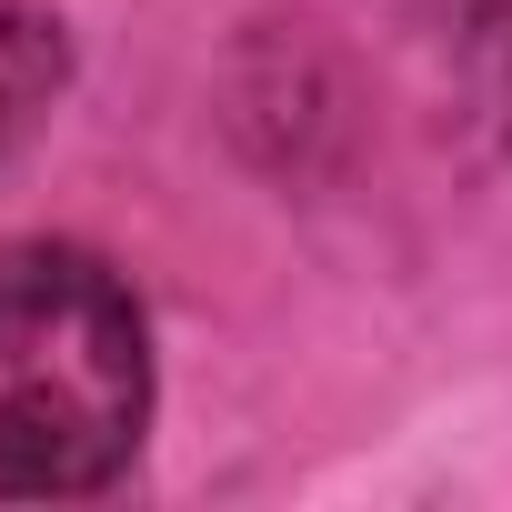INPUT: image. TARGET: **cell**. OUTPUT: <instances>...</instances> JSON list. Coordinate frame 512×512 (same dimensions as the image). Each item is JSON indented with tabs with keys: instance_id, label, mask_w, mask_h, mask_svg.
Returning <instances> with one entry per match:
<instances>
[{
	"instance_id": "1",
	"label": "cell",
	"mask_w": 512,
	"mask_h": 512,
	"mask_svg": "<svg viewBox=\"0 0 512 512\" xmlns=\"http://www.w3.org/2000/svg\"><path fill=\"white\" fill-rule=\"evenodd\" d=\"M151 312L81 241H0V502L111 492L151 432Z\"/></svg>"
},
{
	"instance_id": "2",
	"label": "cell",
	"mask_w": 512,
	"mask_h": 512,
	"mask_svg": "<svg viewBox=\"0 0 512 512\" xmlns=\"http://www.w3.org/2000/svg\"><path fill=\"white\" fill-rule=\"evenodd\" d=\"M392 11L442 61L452 101L512 131V0H392Z\"/></svg>"
},
{
	"instance_id": "3",
	"label": "cell",
	"mask_w": 512,
	"mask_h": 512,
	"mask_svg": "<svg viewBox=\"0 0 512 512\" xmlns=\"http://www.w3.org/2000/svg\"><path fill=\"white\" fill-rule=\"evenodd\" d=\"M71 91V31L41 0H0V171H11Z\"/></svg>"
}]
</instances>
